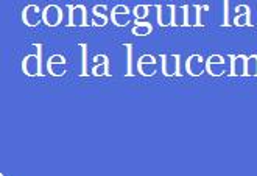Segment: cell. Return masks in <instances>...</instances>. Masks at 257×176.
Returning a JSON list of instances; mask_svg holds the SVG:
<instances>
[{"mask_svg":"<svg viewBox=\"0 0 257 176\" xmlns=\"http://www.w3.org/2000/svg\"><path fill=\"white\" fill-rule=\"evenodd\" d=\"M38 49L36 55H27L22 60V72L28 77H41L42 75V44H35Z\"/></svg>","mask_w":257,"mask_h":176,"instance_id":"cell-1","label":"cell"},{"mask_svg":"<svg viewBox=\"0 0 257 176\" xmlns=\"http://www.w3.org/2000/svg\"><path fill=\"white\" fill-rule=\"evenodd\" d=\"M181 55H161V66L162 73L165 77H179L181 75Z\"/></svg>","mask_w":257,"mask_h":176,"instance_id":"cell-2","label":"cell"},{"mask_svg":"<svg viewBox=\"0 0 257 176\" xmlns=\"http://www.w3.org/2000/svg\"><path fill=\"white\" fill-rule=\"evenodd\" d=\"M69 27H87V11L84 5H67Z\"/></svg>","mask_w":257,"mask_h":176,"instance_id":"cell-3","label":"cell"},{"mask_svg":"<svg viewBox=\"0 0 257 176\" xmlns=\"http://www.w3.org/2000/svg\"><path fill=\"white\" fill-rule=\"evenodd\" d=\"M136 67H138V72L142 77H153L158 70V61L153 55L147 53L139 58L138 63H136Z\"/></svg>","mask_w":257,"mask_h":176,"instance_id":"cell-4","label":"cell"},{"mask_svg":"<svg viewBox=\"0 0 257 176\" xmlns=\"http://www.w3.org/2000/svg\"><path fill=\"white\" fill-rule=\"evenodd\" d=\"M63 10L55 4L47 5L42 10V22L47 27H56L63 22Z\"/></svg>","mask_w":257,"mask_h":176,"instance_id":"cell-5","label":"cell"},{"mask_svg":"<svg viewBox=\"0 0 257 176\" xmlns=\"http://www.w3.org/2000/svg\"><path fill=\"white\" fill-rule=\"evenodd\" d=\"M47 72L50 73L52 77H63L64 73L67 72V61L63 55H52L47 61Z\"/></svg>","mask_w":257,"mask_h":176,"instance_id":"cell-6","label":"cell"},{"mask_svg":"<svg viewBox=\"0 0 257 176\" xmlns=\"http://www.w3.org/2000/svg\"><path fill=\"white\" fill-rule=\"evenodd\" d=\"M21 19L27 27H36L42 22V11L38 5L32 4V5H27L22 10L21 14Z\"/></svg>","mask_w":257,"mask_h":176,"instance_id":"cell-7","label":"cell"},{"mask_svg":"<svg viewBox=\"0 0 257 176\" xmlns=\"http://www.w3.org/2000/svg\"><path fill=\"white\" fill-rule=\"evenodd\" d=\"M131 13H133V11H130V8H128L126 5L120 4V5H115V7L111 10V16H109V19H111V22H112L114 25H117V27H125V25H128L130 21H131Z\"/></svg>","mask_w":257,"mask_h":176,"instance_id":"cell-8","label":"cell"},{"mask_svg":"<svg viewBox=\"0 0 257 176\" xmlns=\"http://www.w3.org/2000/svg\"><path fill=\"white\" fill-rule=\"evenodd\" d=\"M186 72L190 77H200L203 72H206V61L204 58L198 53L190 55L186 61Z\"/></svg>","mask_w":257,"mask_h":176,"instance_id":"cell-9","label":"cell"},{"mask_svg":"<svg viewBox=\"0 0 257 176\" xmlns=\"http://www.w3.org/2000/svg\"><path fill=\"white\" fill-rule=\"evenodd\" d=\"M206 72L212 77H221L226 72V63L221 55H210L206 60Z\"/></svg>","mask_w":257,"mask_h":176,"instance_id":"cell-10","label":"cell"},{"mask_svg":"<svg viewBox=\"0 0 257 176\" xmlns=\"http://www.w3.org/2000/svg\"><path fill=\"white\" fill-rule=\"evenodd\" d=\"M158 11V24L161 27H169L173 25V13H175V5H156Z\"/></svg>","mask_w":257,"mask_h":176,"instance_id":"cell-11","label":"cell"},{"mask_svg":"<svg viewBox=\"0 0 257 176\" xmlns=\"http://www.w3.org/2000/svg\"><path fill=\"white\" fill-rule=\"evenodd\" d=\"M94 67L90 70L94 77H108L109 75V60L106 55H95L94 56Z\"/></svg>","mask_w":257,"mask_h":176,"instance_id":"cell-12","label":"cell"},{"mask_svg":"<svg viewBox=\"0 0 257 176\" xmlns=\"http://www.w3.org/2000/svg\"><path fill=\"white\" fill-rule=\"evenodd\" d=\"M231 75L232 77H246V61L245 55H231Z\"/></svg>","mask_w":257,"mask_h":176,"instance_id":"cell-13","label":"cell"},{"mask_svg":"<svg viewBox=\"0 0 257 176\" xmlns=\"http://www.w3.org/2000/svg\"><path fill=\"white\" fill-rule=\"evenodd\" d=\"M235 27H249L251 25V13L248 5H238L235 8V18H234Z\"/></svg>","mask_w":257,"mask_h":176,"instance_id":"cell-14","label":"cell"},{"mask_svg":"<svg viewBox=\"0 0 257 176\" xmlns=\"http://www.w3.org/2000/svg\"><path fill=\"white\" fill-rule=\"evenodd\" d=\"M189 18V5H175V13H173V25L175 27H189L187 22Z\"/></svg>","mask_w":257,"mask_h":176,"instance_id":"cell-15","label":"cell"},{"mask_svg":"<svg viewBox=\"0 0 257 176\" xmlns=\"http://www.w3.org/2000/svg\"><path fill=\"white\" fill-rule=\"evenodd\" d=\"M203 7L201 5H189V18H187V22H189V27H203V21H201V16H203Z\"/></svg>","mask_w":257,"mask_h":176,"instance_id":"cell-16","label":"cell"},{"mask_svg":"<svg viewBox=\"0 0 257 176\" xmlns=\"http://www.w3.org/2000/svg\"><path fill=\"white\" fill-rule=\"evenodd\" d=\"M151 32H153V25L145 21H136L131 28V33L134 36H148L151 35Z\"/></svg>","mask_w":257,"mask_h":176,"instance_id":"cell-17","label":"cell"},{"mask_svg":"<svg viewBox=\"0 0 257 176\" xmlns=\"http://www.w3.org/2000/svg\"><path fill=\"white\" fill-rule=\"evenodd\" d=\"M123 47L126 49V77H134V72H133V61H134V56H133V46L131 44H123Z\"/></svg>","mask_w":257,"mask_h":176,"instance_id":"cell-18","label":"cell"},{"mask_svg":"<svg viewBox=\"0 0 257 176\" xmlns=\"http://www.w3.org/2000/svg\"><path fill=\"white\" fill-rule=\"evenodd\" d=\"M148 10L150 5H136L133 8V16L136 18V21H144L148 18Z\"/></svg>","mask_w":257,"mask_h":176,"instance_id":"cell-19","label":"cell"},{"mask_svg":"<svg viewBox=\"0 0 257 176\" xmlns=\"http://www.w3.org/2000/svg\"><path fill=\"white\" fill-rule=\"evenodd\" d=\"M81 50V77H87V44H78Z\"/></svg>","mask_w":257,"mask_h":176,"instance_id":"cell-20","label":"cell"},{"mask_svg":"<svg viewBox=\"0 0 257 176\" xmlns=\"http://www.w3.org/2000/svg\"><path fill=\"white\" fill-rule=\"evenodd\" d=\"M246 77H257V55H251L246 61Z\"/></svg>","mask_w":257,"mask_h":176,"instance_id":"cell-21","label":"cell"},{"mask_svg":"<svg viewBox=\"0 0 257 176\" xmlns=\"http://www.w3.org/2000/svg\"><path fill=\"white\" fill-rule=\"evenodd\" d=\"M223 25L229 27V0H223Z\"/></svg>","mask_w":257,"mask_h":176,"instance_id":"cell-22","label":"cell"},{"mask_svg":"<svg viewBox=\"0 0 257 176\" xmlns=\"http://www.w3.org/2000/svg\"><path fill=\"white\" fill-rule=\"evenodd\" d=\"M108 16H98V14H92V24L95 27H104L108 24Z\"/></svg>","mask_w":257,"mask_h":176,"instance_id":"cell-23","label":"cell"},{"mask_svg":"<svg viewBox=\"0 0 257 176\" xmlns=\"http://www.w3.org/2000/svg\"><path fill=\"white\" fill-rule=\"evenodd\" d=\"M106 13H108V8H106V5H95L94 8H92V14H98V16H106Z\"/></svg>","mask_w":257,"mask_h":176,"instance_id":"cell-24","label":"cell"}]
</instances>
